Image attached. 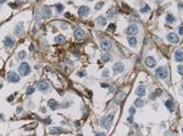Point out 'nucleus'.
<instances>
[{
  "mask_svg": "<svg viewBox=\"0 0 183 136\" xmlns=\"http://www.w3.org/2000/svg\"><path fill=\"white\" fill-rule=\"evenodd\" d=\"M113 118H114V114H109V115L105 116L104 118H102L101 119L102 127L105 128V129H109L112 126V123H113Z\"/></svg>",
  "mask_w": 183,
  "mask_h": 136,
  "instance_id": "f257e3e1",
  "label": "nucleus"
},
{
  "mask_svg": "<svg viewBox=\"0 0 183 136\" xmlns=\"http://www.w3.org/2000/svg\"><path fill=\"white\" fill-rule=\"evenodd\" d=\"M30 72H31L30 65H28V63H25V62L21 63V65L19 66V73H20L22 76H28Z\"/></svg>",
  "mask_w": 183,
  "mask_h": 136,
  "instance_id": "f03ea898",
  "label": "nucleus"
},
{
  "mask_svg": "<svg viewBox=\"0 0 183 136\" xmlns=\"http://www.w3.org/2000/svg\"><path fill=\"white\" fill-rule=\"evenodd\" d=\"M156 76L158 77H160V79H166L167 76H168V72L166 70V68L165 67H159L157 68V70H156Z\"/></svg>",
  "mask_w": 183,
  "mask_h": 136,
  "instance_id": "7ed1b4c3",
  "label": "nucleus"
},
{
  "mask_svg": "<svg viewBox=\"0 0 183 136\" xmlns=\"http://www.w3.org/2000/svg\"><path fill=\"white\" fill-rule=\"evenodd\" d=\"M6 77H8V81L11 82V83H17V82H19V80H20V76L14 71L8 72V76Z\"/></svg>",
  "mask_w": 183,
  "mask_h": 136,
  "instance_id": "20e7f679",
  "label": "nucleus"
},
{
  "mask_svg": "<svg viewBox=\"0 0 183 136\" xmlns=\"http://www.w3.org/2000/svg\"><path fill=\"white\" fill-rule=\"evenodd\" d=\"M74 36H75V38H76L77 40H82V39L85 37V31L82 30V28L78 27L74 30Z\"/></svg>",
  "mask_w": 183,
  "mask_h": 136,
  "instance_id": "39448f33",
  "label": "nucleus"
},
{
  "mask_svg": "<svg viewBox=\"0 0 183 136\" xmlns=\"http://www.w3.org/2000/svg\"><path fill=\"white\" fill-rule=\"evenodd\" d=\"M124 68L125 67H124V65L121 62H117L114 65V72L115 73H121V72H123Z\"/></svg>",
  "mask_w": 183,
  "mask_h": 136,
  "instance_id": "423d86ee",
  "label": "nucleus"
},
{
  "mask_svg": "<svg viewBox=\"0 0 183 136\" xmlns=\"http://www.w3.org/2000/svg\"><path fill=\"white\" fill-rule=\"evenodd\" d=\"M100 45H101L102 49H104V50H109L112 48V42L109 40H106V39L105 40H102Z\"/></svg>",
  "mask_w": 183,
  "mask_h": 136,
  "instance_id": "0eeeda50",
  "label": "nucleus"
},
{
  "mask_svg": "<svg viewBox=\"0 0 183 136\" xmlns=\"http://www.w3.org/2000/svg\"><path fill=\"white\" fill-rule=\"evenodd\" d=\"M126 31H127L128 35H137L138 34V26L136 25V24H131Z\"/></svg>",
  "mask_w": 183,
  "mask_h": 136,
  "instance_id": "6e6552de",
  "label": "nucleus"
},
{
  "mask_svg": "<svg viewBox=\"0 0 183 136\" xmlns=\"http://www.w3.org/2000/svg\"><path fill=\"white\" fill-rule=\"evenodd\" d=\"M89 8H87V6H81L79 9H78V14H79V16H81V17H85V16H87L89 15Z\"/></svg>",
  "mask_w": 183,
  "mask_h": 136,
  "instance_id": "1a4fd4ad",
  "label": "nucleus"
},
{
  "mask_svg": "<svg viewBox=\"0 0 183 136\" xmlns=\"http://www.w3.org/2000/svg\"><path fill=\"white\" fill-rule=\"evenodd\" d=\"M167 40L169 41L170 43H175V44H177V43L179 42V37H178L175 33H172V34H169V35L167 36Z\"/></svg>",
  "mask_w": 183,
  "mask_h": 136,
  "instance_id": "9d476101",
  "label": "nucleus"
},
{
  "mask_svg": "<svg viewBox=\"0 0 183 136\" xmlns=\"http://www.w3.org/2000/svg\"><path fill=\"white\" fill-rule=\"evenodd\" d=\"M37 88L40 91H45L48 89V84L46 83L45 81H40V82H38V84H37Z\"/></svg>",
  "mask_w": 183,
  "mask_h": 136,
  "instance_id": "9b49d317",
  "label": "nucleus"
},
{
  "mask_svg": "<svg viewBox=\"0 0 183 136\" xmlns=\"http://www.w3.org/2000/svg\"><path fill=\"white\" fill-rule=\"evenodd\" d=\"M14 43H15V41H14V39L12 37H6L4 39V46L8 48H11L14 46Z\"/></svg>",
  "mask_w": 183,
  "mask_h": 136,
  "instance_id": "f8f14e48",
  "label": "nucleus"
},
{
  "mask_svg": "<svg viewBox=\"0 0 183 136\" xmlns=\"http://www.w3.org/2000/svg\"><path fill=\"white\" fill-rule=\"evenodd\" d=\"M145 64L147 65L148 67L153 68V67L156 66V61H155V59H154L153 57H147V58H146V60H145Z\"/></svg>",
  "mask_w": 183,
  "mask_h": 136,
  "instance_id": "ddd939ff",
  "label": "nucleus"
},
{
  "mask_svg": "<svg viewBox=\"0 0 183 136\" xmlns=\"http://www.w3.org/2000/svg\"><path fill=\"white\" fill-rule=\"evenodd\" d=\"M174 58H175V61H177V62H182L183 61V51H181V50H176Z\"/></svg>",
  "mask_w": 183,
  "mask_h": 136,
  "instance_id": "4468645a",
  "label": "nucleus"
},
{
  "mask_svg": "<svg viewBox=\"0 0 183 136\" xmlns=\"http://www.w3.org/2000/svg\"><path fill=\"white\" fill-rule=\"evenodd\" d=\"M136 94L139 96L145 95V87L143 86V85H140V86L137 88V90H136Z\"/></svg>",
  "mask_w": 183,
  "mask_h": 136,
  "instance_id": "2eb2a0df",
  "label": "nucleus"
},
{
  "mask_svg": "<svg viewBox=\"0 0 183 136\" xmlns=\"http://www.w3.org/2000/svg\"><path fill=\"white\" fill-rule=\"evenodd\" d=\"M52 15V11L50 8H43L42 9V17L43 18H50V16Z\"/></svg>",
  "mask_w": 183,
  "mask_h": 136,
  "instance_id": "dca6fc26",
  "label": "nucleus"
},
{
  "mask_svg": "<svg viewBox=\"0 0 183 136\" xmlns=\"http://www.w3.org/2000/svg\"><path fill=\"white\" fill-rule=\"evenodd\" d=\"M47 105L52 110H56V109L58 108V102H56L55 99H50V101L47 102Z\"/></svg>",
  "mask_w": 183,
  "mask_h": 136,
  "instance_id": "f3484780",
  "label": "nucleus"
},
{
  "mask_svg": "<svg viewBox=\"0 0 183 136\" xmlns=\"http://www.w3.org/2000/svg\"><path fill=\"white\" fill-rule=\"evenodd\" d=\"M63 130L59 127H53L50 129V133L53 135H56V134H60V133H62Z\"/></svg>",
  "mask_w": 183,
  "mask_h": 136,
  "instance_id": "a211bd4d",
  "label": "nucleus"
},
{
  "mask_svg": "<svg viewBox=\"0 0 183 136\" xmlns=\"http://www.w3.org/2000/svg\"><path fill=\"white\" fill-rule=\"evenodd\" d=\"M23 30H24L23 23L22 22L18 23V24H17V26H16V28H15V34H16V35H20V34L23 31Z\"/></svg>",
  "mask_w": 183,
  "mask_h": 136,
  "instance_id": "6ab92c4d",
  "label": "nucleus"
},
{
  "mask_svg": "<svg viewBox=\"0 0 183 136\" xmlns=\"http://www.w3.org/2000/svg\"><path fill=\"white\" fill-rule=\"evenodd\" d=\"M97 23H98L100 26H104L106 24V19L104 18L103 16H100L97 18Z\"/></svg>",
  "mask_w": 183,
  "mask_h": 136,
  "instance_id": "aec40b11",
  "label": "nucleus"
},
{
  "mask_svg": "<svg viewBox=\"0 0 183 136\" xmlns=\"http://www.w3.org/2000/svg\"><path fill=\"white\" fill-rule=\"evenodd\" d=\"M55 41H56L57 43H60V44H62V43L65 42V37H64V36H62V35H58L57 37L55 38Z\"/></svg>",
  "mask_w": 183,
  "mask_h": 136,
  "instance_id": "412c9836",
  "label": "nucleus"
},
{
  "mask_svg": "<svg viewBox=\"0 0 183 136\" xmlns=\"http://www.w3.org/2000/svg\"><path fill=\"white\" fill-rule=\"evenodd\" d=\"M117 95H118V96H116V103L120 104V103H121V101H122V98H124V95H125V94H124V92H123V91H121V92H119V93L117 94Z\"/></svg>",
  "mask_w": 183,
  "mask_h": 136,
  "instance_id": "4be33fe9",
  "label": "nucleus"
},
{
  "mask_svg": "<svg viewBox=\"0 0 183 136\" xmlns=\"http://www.w3.org/2000/svg\"><path fill=\"white\" fill-rule=\"evenodd\" d=\"M128 43H130V45L131 47H135V46L137 45V39L135 37H130L128 38Z\"/></svg>",
  "mask_w": 183,
  "mask_h": 136,
  "instance_id": "5701e85b",
  "label": "nucleus"
},
{
  "mask_svg": "<svg viewBox=\"0 0 183 136\" xmlns=\"http://www.w3.org/2000/svg\"><path fill=\"white\" fill-rule=\"evenodd\" d=\"M143 105H144V103H143V99L142 98H137L135 101V106L138 107V108H141Z\"/></svg>",
  "mask_w": 183,
  "mask_h": 136,
  "instance_id": "b1692460",
  "label": "nucleus"
},
{
  "mask_svg": "<svg viewBox=\"0 0 183 136\" xmlns=\"http://www.w3.org/2000/svg\"><path fill=\"white\" fill-rule=\"evenodd\" d=\"M165 106H166V108H167L169 111H172V110H173V107H174V105H173V102L169 101V99L165 102Z\"/></svg>",
  "mask_w": 183,
  "mask_h": 136,
  "instance_id": "393cba45",
  "label": "nucleus"
},
{
  "mask_svg": "<svg viewBox=\"0 0 183 136\" xmlns=\"http://www.w3.org/2000/svg\"><path fill=\"white\" fill-rule=\"evenodd\" d=\"M102 60H103L104 62H108V61L111 60V55H109L108 52H105L103 55H102Z\"/></svg>",
  "mask_w": 183,
  "mask_h": 136,
  "instance_id": "a878e982",
  "label": "nucleus"
},
{
  "mask_svg": "<svg viewBox=\"0 0 183 136\" xmlns=\"http://www.w3.org/2000/svg\"><path fill=\"white\" fill-rule=\"evenodd\" d=\"M55 6H56V8H57V9H56V11H57V13H62L63 8H64V6H63L62 4H61V3H57Z\"/></svg>",
  "mask_w": 183,
  "mask_h": 136,
  "instance_id": "bb28decb",
  "label": "nucleus"
},
{
  "mask_svg": "<svg viewBox=\"0 0 183 136\" xmlns=\"http://www.w3.org/2000/svg\"><path fill=\"white\" fill-rule=\"evenodd\" d=\"M34 91H35V88H34L33 86H30L28 89H26V94H28V95H31V94L34 93Z\"/></svg>",
  "mask_w": 183,
  "mask_h": 136,
  "instance_id": "cd10ccee",
  "label": "nucleus"
},
{
  "mask_svg": "<svg viewBox=\"0 0 183 136\" xmlns=\"http://www.w3.org/2000/svg\"><path fill=\"white\" fill-rule=\"evenodd\" d=\"M166 21L168 23H172V22H174L175 21V18H174V16L173 15H170V14H168V15L166 16Z\"/></svg>",
  "mask_w": 183,
  "mask_h": 136,
  "instance_id": "c85d7f7f",
  "label": "nucleus"
},
{
  "mask_svg": "<svg viewBox=\"0 0 183 136\" xmlns=\"http://www.w3.org/2000/svg\"><path fill=\"white\" fill-rule=\"evenodd\" d=\"M114 14H116V9L115 8H111L109 11H107V16H108V18H112V17L114 16Z\"/></svg>",
  "mask_w": 183,
  "mask_h": 136,
  "instance_id": "c756f323",
  "label": "nucleus"
},
{
  "mask_svg": "<svg viewBox=\"0 0 183 136\" xmlns=\"http://www.w3.org/2000/svg\"><path fill=\"white\" fill-rule=\"evenodd\" d=\"M148 11H150V6L146 5V4L144 5V8H142L140 9V12H141V13H143V14H144V13H147Z\"/></svg>",
  "mask_w": 183,
  "mask_h": 136,
  "instance_id": "7c9ffc66",
  "label": "nucleus"
},
{
  "mask_svg": "<svg viewBox=\"0 0 183 136\" xmlns=\"http://www.w3.org/2000/svg\"><path fill=\"white\" fill-rule=\"evenodd\" d=\"M103 5H104V2H103V1L99 2V3H97V4H96V6H95V9H97V11H98V9H100Z\"/></svg>",
  "mask_w": 183,
  "mask_h": 136,
  "instance_id": "2f4dec72",
  "label": "nucleus"
},
{
  "mask_svg": "<svg viewBox=\"0 0 183 136\" xmlns=\"http://www.w3.org/2000/svg\"><path fill=\"white\" fill-rule=\"evenodd\" d=\"M18 57L20 58L21 60H23L24 58L26 57V52L25 51H20V52H19V55H18Z\"/></svg>",
  "mask_w": 183,
  "mask_h": 136,
  "instance_id": "473e14b6",
  "label": "nucleus"
},
{
  "mask_svg": "<svg viewBox=\"0 0 183 136\" xmlns=\"http://www.w3.org/2000/svg\"><path fill=\"white\" fill-rule=\"evenodd\" d=\"M108 76H109V72H108V70H107V69H105V70H104V71H103V73H102V76H103V77H107Z\"/></svg>",
  "mask_w": 183,
  "mask_h": 136,
  "instance_id": "72a5a7b5",
  "label": "nucleus"
},
{
  "mask_svg": "<svg viewBox=\"0 0 183 136\" xmlns=\"http://www.w3.org/2000/svg\"><path fill=\"white\" fill-rule=\"evenodd\" d=\"M69 24L67 23H62L61 24V28H62V30H67V28H69Z\"/></svg>",
  "mask_w": 183,
  "mask_h": 136,
  "instance_id": "f704fd0d",
  "label": "nucleus"
},
{
  "mask_svg": "<svg viewBox=\"0 0 183 136\" xmlns=\"http://www.w3.org/2000/svg\"><path fill=\"white\" fill-rule=\"evenodd\" d=\"M178 72H179V73L183 76V66H181V65H180V66H178Z\"/></svg>",
  "mask_w": 183,
  "mask_h": 136,
  "instance_id": "c9c22d12",
  "label": "nucleus"
},
{
  "mask_svg": "<svg viewBox=\"0 0 183 136\" xmlns=\"http://www.w3.org/2000/svg\"><path fill=\"white\" fill-rule=\"evenodd\" d=\"M77 76H86V72H85V71H79V72H78V73H77Z\"/></svg>",
  "mask_w": 183,
  "mask_h": 136,
  "instance_id": "e433bc0d",
  "label": "nucleus"
},
{
  "mask_svg": "<svg viewBox=\"0 0 183 136\" xmlns=\"http://www.w3.org/2000/svg\"><path fill=\"white\" fill-rule=\"evenodd\" d=\"M128 112H130V114H135V112H136L135 108H133V107H131V108H130V110H128Z\"/></svg>",
  "mask_w": 183,
  "mask_h": 136,
  "instance_id": "4c0bfd02",
  "label": "nucleus"
},
{
  "mask_svg": "<svg viewBox=\"0 0 183 136\" xmlns=\"http://www.w3.org/2000/svg\"><path fill=\"white\" fill-rule=\"evenodd\" d=\"M108 28L109 30H115V24H111V25H108Z\"/></svg>",
  "mask_w": 183,
  "mask_h": 136,
  "instance_id": "58836bf2",
  "label": "nucleus"
},
{
  "mask_svg": "<svg viewBox=\"0 0 183 136\" xmlns=\"http://www.w3.org/2000/svg\"><path fill=\"white\" fill-rule=\"evenodd\" d=\"M161 92H162V90H161V89H157V90H156V95H160L161 94Z\"/></svg>",
  "mask_w": 183,
  "mask_h": 136,
  "instance_id": "ea45409f",
  "label": "nucleus"
},
{
  "mask_svg": "<svg viewBox=\"0 0 183 136\" xmlns=\"http://www.w3.org/2000/svg\"><path fill=\"white\" fill-rule=\"evenodd\" d=\"M179 34L180 35H183V25H181L179 27Z\"/></svg>",
  "mask_w": 183,
  "mask_h": 136,
  "instance_id": "a19ab883",
  "label": "nucleus"
},
{
  "mask_svg": "<svg viewBox=\"0 0 183 136\" xmlns=\"http://www.w3.org/2000/svg\"><path fill=\"white\" fill-rule=\"evenodd\" d=\"M45 123H52V119H50V117H46Z\"/></svg>",
  "mask_w": 183,
  "mask_h": 136,
  "instance_id": "79ce46f5",
  "label": "nucleus"
},
{
  "mask_svg": "<svg viewBox=\"0 0 183 136\" xmlns=\"http://www.w3.org/2000/svg\"><path fill=\"white\" fill-rule=\"evenodd\" d=\"M96 136H105V134L104 133H97Z\"/></svg>",
  "mask_w": 183,
  "mask_h": 136,
  "instance_id": "37998d69",
  "label": "nucleus"
},
{
  "mask_svg": "<svg viewBox=\"0 0 183 136\" xmlns=\"http://www.w3.org/2000/svg\"><path fill=\"white\" fill-rule=\"evenodd\" d=\"M128 121H130V123H133V117H131V116H130V117H128V119H127Z\"/></svg>",
  "mask_w": 183,
  "mask_h": 136,
  "instance_id": "c03bdc74",
  "label": "nucleus"
},
{
  "mask_svg": "<svg viewBox=\"0 0 183 136\" xmlns=\"http://www.w3.org/2000/svg\"><path fill=\"white\" fill-rule=\"evenodd\" d=\"M6 0H0V4H2V3H4Z\"/></svg>",
  "mask_w": 183,
  "mask_h": 136,
  "instance_id": "a18cd8bd",
  "label": "nucleus"
},
{
  "mask_svg": "<svg viewBox=\"0 0 183 136\" xmlns=\"http://www.w3.org/2000/svg\"><path fill=\"white\" fill-rule=\"evenodd\" d=\"M12 99H13V96H9V102H11V101H12Z\"/></svg>",
  "mask_w": 183,
  "mask_h": 136,
  "instance_id": "49530a36",
  "label": "nucleus"
},
{
  "mask_svg": "<svg viewBox=\"0 0 183 136\" xmlns=\"http://www.w3.org/2000/svg\"><path fill=\"white\" fill-rule=\"evenodd\" d=\"M2 88V84H0V89H1Z\"/></svg>",
  "mask_w": 183,
  "mask_h": 136,
  "instance_id": "de8ad7c7",
  "label": "nucleus"
},
{
  "mask_svg": "<svg viewBox=\"0 0 183 136\" xmlns=\"http://www.w3.org/2000/svg\"><path fill=\"white\" fill-rule=\"evenodd\" d=\"M77 136H83V135H81V134H79V135H77Z\"/></svg>",
  "mask_w": 183,
  "mask_h": 136,
  "instance_id": "09e8293b",
  "label": "nucleus"
},
{
  "mask_svg": "<svg viewBox=\"0 0 183 136\" xmlns=\"http://www.w3.org/2000/svg\"><path fill=\"white\" fill-rule=\"evenodd\" d=\"M182 131H183V129H182Z\"/></svg>",
  "mask_w": 183,
  "mask_h": 136,
  "instance_id": "8fccbe9b",
  "label": "nucleus"
},
{
  "mask_svg": "<svg viewBox=\"0 0 183 136\" xmlns=\"http://www.w3.org/2000/svg\"><path fill=\"white\" fill-rule=\"evenodd\" d=\"M182 88H183V86H182Z\"/></svg>",
  "mask_w": 183,
  "mask_h": 136,
  "instance_id": "3c124183",
  "label": "nucleus"
}]
</instances>
